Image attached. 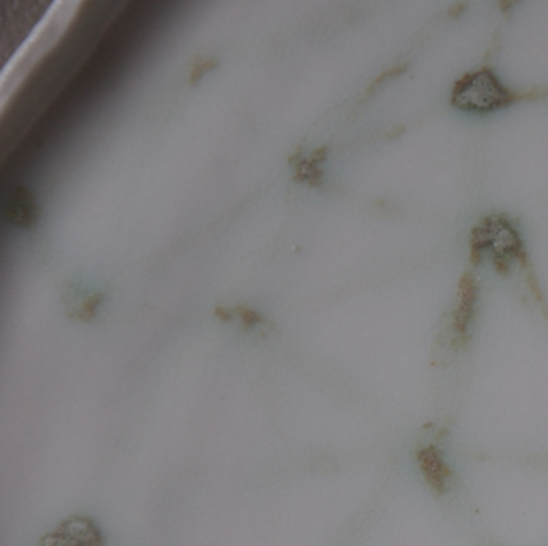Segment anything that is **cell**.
I'll return each instance as SVG.
<instances>
[{
    "label": "cell",
    "mask_w": 548,
    "mask_h": 546,
    "mask_svg": "<svg viewBox=\"0 0 548 546\" xmlns=\"http://www.w3.org/2000/svg\"><path fill=\"white\" fill-rule=\"evenodd\" d=\"M105 539L92 519L73 516L47 533L40 546H103Z\"/></svg>",
    "instance_id": "cell-3"
},
{
    "label": "cell",
    "mask_w": 548,
    "mask_h": 546,
    "mask_svg": "<svg viewBox=\"0 0 548 546\" xmlns=\"http://www.w3.org/2000/svg\"><path fill=\"white\" fill-rule=\"evenodd\" d=\"M290 164L294 166V180L296 182H304V184L318 186L322 184V170L318 168V162L310 156L302 158L301 150L294 152L293 156L290 158Z\"/></svg>",
    "instance_id": "cell-7"
},
{
    "label": "cell",
    "mask_w": 548,
    "mask_h": 546,
    "mask_svg": "<svg viewBox=\"0 0 548 546\" xmlns=\"http://www.w3.org/2000/svg\"><path fill=\"white\" fill-rule=\"evenodd\" d=\"M7 216L20 227H32L39 219V206L32 198L31 193L24 188H18L15 196L8 203Z\"/></svg>",
    "instance_id": "cell-6"
},
{
    "label": "cell",
    "mask_w": 548,
    "mask_h": 546,
    "mask_svg": "<svg viewBox=\"0 0 548 546\" xmlns=\"http://www.w3.org/2000/svg\"><path fill=\"white\" fill-rule=\"evenodd\" d=\"M470 247V259L474 265H478L483 253L491 249L494 253L495 269L500 273L509 272V262L513 259L525 267L526 273L533 272L523 241L505 216H489L484 222L479 223L471 231Z\"/></svg>",
    "instance_id": "cell-1"
},
{
    "label": "cell",
    "mask_w": 548,
    "mask_h": 546,
    "mask_svg": "<svg viewBox=\"0 0 548 546\" xmlns=\"http://www.w3.org/2000/svg\"><path fill=\"white\" fill-rule=\"evenodd\" d=\"M462 10H465L464 5H454V7L450 8L448 16H452V18H454L456 15H460V12H462Z\"/></svg>",
    "instance_id": "cell-12"
},
{
    "label": "cell",
    "mask_w": 548,
    "mask_h": 546,
    "mask_svg": "<svg viewBox=\"0 0 548 546\" xmlns=\"http://www.w3.org/2000/svg\"><path fill=\"white\" fill-rule=\"evenodd\" d=\"M518 100L489 68L466 73L452 89V105L466 111H494L505 108Z\"/></svg>",
    "instance_id": "cell-2"
},
{
    "label": "cell",
    "mask_w": 548,
    "mask_h": 546,
    "mask_svg": "<svg viewBox=\"0 0 548 546\" xmlns=\"http://www.w3.org/2000/svg\"><path fill=\"white\" fill-rule=\"evenodd\" d=\"M100 294H95L92 298H89V299L85 300L84 306H83L81 312H79V318H83V320H91L93 314H95V308L100 304Z\"/></svg>",
    "instance_id": "cell-10"
},
{
    "label": "cell",
    "mask_w": 548,
    "mask_h": 546,
    "mask_svg": "<svg viewBox=\"0 0 548 546\" xmlns=\"http://www.w3.org/2000/svg\"><path fill=\"white\" fill-rule=\"evenodd\" d=\"M476 296H478L476 282L470 272H466L458 283V304L454 316V331L460 346H464L468 341V330L474 312Z\"/></svg>",
    "instance_id": "cell-4"
},
{
    "label": "cell",
    "mask_w": 548,
    "mask_h": 546,
    "mask_svg": "<svg viewBox=\"0 0 548 546\" xmlns=\"http://www.w3.org/2000/svg\"><path fill=\"white\" fill-rule=\"evenodd\" d=\"M407 70V65H399V66H394L391 70L383 71L381 74H379L370 85H369V89H367V93L370 95V93L375 92L377 89H378L379 85L383 84V82H387L389 79H393V77L399 76L402 74L404 71Z\"/></svg>",
    "instance_id": "cell-9"
},
{
    "label": "cell",
    "mask_w": 548,
    "mask_h": 546,
    "mask_svg": "<svg viewBox=\"0 0 548 546\" xmlns=\"http://www.w3.org/2000/svg\"><path fill=\"white\" fill-rule=\"evenodd\" d=\"M237 312H239L241 322L248 325V326H249V325H256L261 322V316H257V314L253 312V310H249V308H237Z\"/></svg>",
    "instance_id": "cell-11"
},
{
    "label": "cell",
    "mask_w": 548,
    "mask_h": 546,
    "mask_svg": "<svg viewBox=\"0 0 548 546\" xmlns=\"http://www.w3.org/2000/svg\"><path fill=\"white\" fill-rule=\"evenodd\" d=\"M217 66H219V62H217L216 58H196V63H195L194 68L190 71L188 82L190 84H196L201 77L204 76L209 71L214 70Z\"/></svg>",
    "instance_id": "cell-8"
},
{
    "label": "cell",
    "mask_w": 548,
    "mask_h": 546,
    "mask_svg": "<svg viewBox=\"0 0 548 546\" xmlns=\"http://www.w3.org/2000/svg\"><path fill=\"white\" fill-rule=\"evenodd\" d=\"M418 466L426 482L438 495L448 492L450 482V470L444 462L439 450L434 446L422 448L417 455Z\"/></svg>",
    "instance_id": "cell-5"
}]
</instances>
